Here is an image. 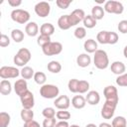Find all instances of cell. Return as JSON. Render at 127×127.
Returning a JSON list of instances; mask_svg holds the SVG:
<instances>
[{
  "label": "cell",
  "mask_w": 127,
  "mask_h": 127,
  "mask_svg": "<svg viewBox=\"0 0 127 127\" xmlns=\"http://www.w3.org/2000/svg\"><path fill=\"white\" fill-rule=\"evenodd\" d=\"M86 102L90 105H96L100 101V95L96 90H90L87 92V95L85 97Z\"/></svg>",
  "instance_id": "cell-16"
},
{
  "label": "cell",
  "mask_w": 127,
  "mask_h": 127,
  "mask_svg": "<svg viewBox=\"0 0 127 127\" xmlns=\"http://www.w3.org/2000/svg\"><path fill=\"white\" fill-rule=\"evenodd\" d=\"M107 37H108V31H100L96 36V40L99 44L106 45L107 44Z\"/></svg>",
  "instance_id": "cell-35"
},
{
  "label": "cell",
  "mask_w": 127,
  "mask_h": 127,
  "mask_svg": "<svg viewBox=\"0 0 127 127\" xmlns=\"http://www.w3.org/2000/svg\"><path fill=\"white\" fill-rule=\"evenodd\" d=\"M25 32L30 37H36L39 33V26L36 22H29L25 27Z\"/></svg>",
  "instance_id": "cell-18"
},
{
  "label": "cell",
  "mask_w": 127,
  "mask_h": 127,
  "mask_svg": "<svg viewBox=\"0 0 127 127\" xmlns=\"http://www.w3.org/2000/svg\"><path fill=\"white\" fill-rule=\"evenodd\" d=\"M42 51L45 56H57L62 53L63 45L60 42H51L45 47H43Z\"/></svg>",
  "instance_id": "cell-6"
},
{
  "label": "cell",
  "mask_w": 127,
  "mask_h": 127,
  "mask_svg": "<svg viewBox=\"0 0 127 127\" xmlns=\"http://www.w3.org/2000/svg\"><path fill=\"white\" fill-rule=\"evenodd\" d=\"M57 118L60 120V121H67L69 118H70V113L67 111V110H59L56 114Z\"/></svg>",
  "instance_id": "cell-34"
},
{
  "label": "cell",
  "mask_w": 127,
  "mask_h": 127,
  "mask_svg": "<svg viewBox=\"0 0 127 127\" xmlns=\"http://www.w3.org/2000/svg\"><path fill=\"white\" fill-rule=\"evenodd\" d=\"M20 70L17 67L14 66H8L4 65L0 68V77L3 79H8V78H16L19 76Z\"/></svg>",
  "instance_id": "cell-7"
},
{
  "label": "cell",
  "mask_w": 127,
  "mask_h": 127,
  "mask_svg": "<svg viewBox=\"0 0 127 127\" xmlns=\"http://www.w3.org/2000/svg\"><path fill=\"white\" fill-rule=\"evenodd\" d=\"M117 29L121 34H127V20H121L118 23Z\"/></svg>",
  "instance_id": "cell-43"
},
{
  "label": "cell",
  "mask_w": 127,
  "mask_h": 127,
  "mask_svg": "<svg viewBox=\"0 0 127 127\" xmlns=\"http://www.w3.org/2000/svg\"><path fill=\"white\" fill-rule=\"evenodd\" d=\"M8 4L11 7L16 8V7H18V6H20L22 4V1L21 0H8Z\"/></svg>",
  "instance_id": "cell-47"
},
{
  "label": "cell",
  "mask_w": 127,
  "mask_h": 127,
  "mask_svg": "<svg viewBox=\"0 0 127 127\" xmlns=\"http://www.w3.org/2000/svg\"><path fill=\"white\" fill-rule=\"evenodd\" d=\"M14 90H15L16 94L19 96H22L25 92H27L29 89H28V83H27L26 79L22 78V79L16 80L14 83Z\"/></svg>",
  "instance_id": "cell-14"
},
{
  "label": "cell",
  "mask_w": 127,
  "mask_h": 127,
  "mask_svg": "<svg viewBox=\"0 0 127 127\" xmlns=\"http://www.w3.org/2000/svg\"><path fill=\"white\" fill-rule=\"evenodd\" d=\"M123 55H124V57L127 59V45L125 46V48H124V50H123Z\"/></svg>",
  "instance_id": "cell-50"
},
{
  "label": "cell",
  "mask_w": 127,
  "mask_h": 127,
  "mask_svg": "<svg viewBox=\"0 0 127 127\" xmlns=\"http://www.w3.org/2000/svg\"><path fill=\"white\" fill-rule=\"evenodd\" d=\"M85 13L82 9H75L73 10L70 14H69V20H70V24L71 26H75L78 23L82 22L84 17H85Z\"/></svg>",
  "instance_id": "cell-13"
},
{
  "label": "cell",
  "mask_w": 127,
  "mask_h": 127,
  "mask_svg": "<svg viewBox=\"0 0 127 127\" xmlns=\"http://www.w3.org/2000/svg\"><path fill=\"white\" fill-rule=\"evenodd\" d=\"M118 35L115 32H109L108 31V37H107V44L109 45H114L118 42Z\"/></svg>",
  "instance_id": "cell-41"
},
{
  "label": "cell",
  "mask_w": 127,
  "mask_h": 127,
  "mask_svg": "<svg viewBox=\"0 0 127 127\" xmlns=\"http://www.w3.org/2000/svg\"><path fill=\"white\" fill-rule=\"evenodd\" d=\"M51 42H52V41H51V37H49V36L40 35V36L37 38V44H38L41 48L45 47L46 45H48V44L51 43Z\"/></svg>",
  "instance_id": "cell-36"
},
{
  "label": "cell",
  "mask_w": 127,
  "mask_h": 127,
  "mask_svg": "<svg viewBox=\"0 0 127 127\" xmlns=\"http://www.w3.org/2000/svg\"><path fill=\"white\" fill-rule=\"evenodd\" d=\"M85 127H97L95 124H93V123H89V124H87Z\"/></svg>",
  "instance_id": "cell-51"
},
{
  "label": "cell",
  "mask_w": 127,
  "mask_h": 127,
  "mask_svg": "<svg viewBox=\"0 0 127 127\" xmlns=\"http://www.w3.org/2000/svg\"><path fill=\"white\" fill-rule=\"evenodd\" d=\"M73 34H74V37L76 39L81 40V39H84L85 38V36H86V30H85L84 27H77L74 30Z\"/></svg>",
  "instance_id": "cell-39"
},
{
  "label": "cell",
  "mask_w": 127,
  "mask_h": 127,
  "mask_svg": "<svg viewBox=\"0 0 127 127\" xmlns=\"http://www.w3.org/2000/svg\"><path fill=\"white\" fill-rule=\"evenodd\" d=\"M116 83L119 86H123V87H127V72L118 75L116 78Z\"/></svg>",
  "instance_id": "cell-40"
},
{
  "label": "cell",
  "mask_w": 127,
  "mask_h": 127,
  "mask_svg": "<svg viewBox=\"0 0 127 127\" xmlns=\"http://www.w3.org/2000/svg\"><path fill=\"white\" fill-rule=\"evenodd\" d=\"M112 127H125L127 126V121L125 119V117L123 116H116L112 122H111Z\"/></svg>",
  "instance_id": "cell-31"
},
{
  "label": "cell",
  "mask_w": 127,
  "mask_h": 127,
  "mask_svg": "<svg viewBox=\"0 0 127 127\" xmlns=\"http://www.w3.org/2000/svg\"><path fill=\"white\" fill-rule=\"evenodd\" d=\"M24 127H41V126L37 121L32 120V121H29V122H25Z\"/></svg>",
  "instance_id": "cell-46"
},
{
  "label": "cell",
  "mask_w": 127,
  "mask_h": 127,
  "mask_svg": "<svg viewBox=\"0 0 127 127\" xmlns=\"http://www.w3.org/2000/svg\"><path fill=\"white\" fill-rule=\"evenodd\" d=\"M69 127H79L78 125H76V124H72V125H70Z\"/></svg>",
  "instance_id": "cell-52"
},
{
  "label": "cell",
  "mask_w": 127,
  "mask_h": 127,
  "mask_svg": "<svg viewBox=\"0 0 127 127\" xmlns=\"http://www.w3.org/2000/svg\"><path fill=\"white\" fill-rule=\"evenodd\" d=\"M125 127H127V126H125Z\"/></svg>",
  "instance_id": "cell-53"
},
{
  "label": "cell",
  "mask_w": 127,
  "mask_h": 127,
  "mask_svg": "<svg viewBox=\"0 0 127 127\" xmlns=\"http://www.w3.org/2000/svg\"><path fill=\"white\" fill-rule=\"evenodd\" d=\"M83 25H84V28H87V29H92L96 26V22L97 20H95L91 15H86L83 19Z\"/></svg>",
  "instance_id": "cell-29"
},
{
  "label": "cell",
  "mask_w": 127,
  "mask_h": 127,
  "mask_svg": "<svg viewBox=\"0 0 127 127\" xmlns=\"http://www.w3.org/2000/svg\"><path fill=\"white\" fill-rule=\"evenodd\" d=\"M34 80H35L36 83L44 85L46 80H47V76H46V74L43 71H37L34 74Z\"/></svg>",
  "instance_id": "cell-33"
},
{
  "label": "cell",
  "mask_w": 127,
  "mask_h": 127,
  "mask_svg": "<svg viewBox=\"0 0 127 127\" xmlns=\"http://www.w3.org/2000/svg\"><path fill=\"white\" fill-rule=\"evenodd\" d=\"M83 48H84L85 52L88 54L95 53L98 50L97 49V42L94 41L93 39H87V40H85V42L83 44Z\"/></svg>",
  "instance_id": "cell-21"
},
{
  "label": "cell",
  "mask_w": 127,
  "mask_h": 127,
  "mask_svg": "<svg viewBox=\"0 0 127 127\" xmlns=\"http://www.w3.org/2000/svg\"><path fill=\"white\" fill-rule=\"evenodd\" d=\"M20 99H21V104H22L23 108H25V109H32L35 105L34 94L30 90H28L22 96H20Z\"/></svg>",
  "instance_id": "cell-11"
},
{
  "label": "cell",
  "mask_w": 127,
  "mask_h": 127,
  "mask_svg": "<svg viewBox=\"0 0 127 127\" xmlns=\"http://www.w3.org/2000/svg\"><path fill=\"white\" fill-rule=\"evenodd\" d=\"M21 118L24 122H29V121H32L34 120V112L32 111V109H25L23 108L21 110Z\"/></svg>",
  "instance_id": "cell-26"
},
{
  "label": "cell",
  "mask_w": 127,
  "mask_h": 127,
  "mask_svg": "<svg viewBox=\"0 0 127 127\" xmlns=\"http://www.w3.org/2000/svg\"><path fill=\"white\" fill-rule=\"evenodd\" d=\"M54 33H55V27L51 23H44L40 27V34L41 35H45V36L51 37Z\"/></svg>",
  "instance_id": "cell-22"
},
{
  "label": "cell",
  "mask_w": 127,
  "mask_h": 127,
  "mask_svg": "<svg viewBox=\"0 0 127 127\" xmlns=\"http://www.w3.org/2000/svg\"><path fill=\"white\" fill-rule=\"evenodd\" d=\"M10 121H11V117L9 113L5 111L0 112V127H8V125L10 124Z\"/></svg>",
  "instance_id": "cell-30"
},
{
  "label": "cell",
  "mask_w": 127,
  "mask_h": 127,
  "mask_svg": "<svg viewBox=\"0 0 127 127\" xmlns=\"http://www.w3.org/2000/svg\"><path fill=\"white\" fill-rule=\"evenodd\" d=\"M89 89V82L87 80H84V79H81L78 81V86H77V93H85L87 92Z\"/></svg>",
  "instance_id": "cell-32"
},
{
  "label": "cell",
  "mask_w": 127,
  "mask_h": 127,
  "mask_svg": "<svg viewBox=\"0 0 127 127\" xmlns=\"http://www.w3.org/2000/svg\"><path fill=\"white\" fill-rule=\"evenodd\" d=\"M56 124V118H45L43 121V127H55Z\"/></svg>",
  "instance_id": "cell-45"
},
{
  "label": "cell",
  "mask_w": 127,
  "mask_h": 127,
  "mask_svg": "<svg viewBox=\"0 0 127 127\" xmlns=\"http://www.w3.org/2000/svg\"><path fill=\"white\" fill-rule=\"evenodd\" d=\"M78 79L76 78H71L69 79L68 83H67V87H68V90L72 93H77V86H78Z\"/></svg>",
  "instance_id": "cell-37"
},
{
  "label": "cell",
  "mask_w": 127,
  "mask_h": 127,
  "mask_svg": "<svg viewBox=\"0 0 127 127\" xmlns=\"http://www.w3.org/2000/svg\"><path fill=\"white\" fill-rule=\"evenodd\" d=\"M12 91V84L8 79H2L0 82V93L3 95H8Z\"/></svg>",
  "instance_id": "cell-23"
},
{
  "label": "cell",
  "mask_w": 127,
  "mask_h": 127,
  "mask_svg": "<svg viewBox=\"0 0 127 127\" xmlns=\"http://www.w3.org/2000/svg\"><path fill=\"white\" fill-rule=\"evenodd\" d=\"M98 127H112V125L109 124V123H107V122H102V123L99 124Z\"/></svg>",
  "instance_id": "cell-49"
},
{
  "label": "cell",
  "mask_w": 127,
  "mask_h": 127,
  "mask_svg": "<svg viewBox=\"0 0 127 127\" xmlns=\"http://www.w3.org/2000/svg\"><path fill=\"white\" fill-rule=\"evenodd\" d=\"M124 7L123 4L119 1H115V0H109L106 1L104 4V11L110 14H117L120 15L123 13Z\"/></svg>",
  "instance_id": "cell-4"
},
{
  "label": "cell",
  "mask_w": 127,
  "mask_h": 127,
  "mask_svg": "<svg viewBox=\"0 0 127 127\" xmlns=\"http://www.w3.org/2000/svg\"><path fill=\"white\" fill-rule=\"evenodd\" d=\"M54 105L59 110H66L70 105L69 97L67 95H60L55 99Z\"/></svg>",
  "instance_id": "cell-12"
},
{
  "label": "cell",
  "mask_w": 127,
  "mask_h": 127,
  "mask_svg": "<svg viewBox=\"0 0 127 127\" xmlns=\"http://www.w3.org/2000/svg\"><path fill=\"white\" fill-rule=\"evenodd\" d=\"M9 45H10L9 37L5 34H1V36H0V47L5 48V47H8Z\"/></svg>",
  "instance_id": "cell-44"
},
{
  "label": "cell",
  "mask_w": 127,
  "mask_h": 127,
  "mask_svg": "<svg viewBox=\"0 0 127 127\" xmlns=\"http://www.w3.org/2000/svg\"><path fill=\"white\" fill-rule=\"evenodd\" d=\"M104 8H102L100 5H95L91 9V16L95 20H101L104 17Z\"/></svg>",
  "instance_id": "cell-24"
},
{
  "label": "cell",
  "mask_w": 127,
  "mask_h": 127,
  "mask_svg": "<svg viewBox=\"0 0 127 127\" xmlns=\"http://www.w3.org/2000/svg\"><path fill=\"white\" fill-rule=\"evenodd\" d=\"M60 93V89L57 85L54 84H44L40 88V94L46 99L57 98Z\"/></svg>",
  "instance_id": "cell-3"
},
{
  "label": "cell",
  "mask_w": 127,
  "mask_h": 127,
  "mask_svg": "<svg viewBox=\"0 0 127 127\" xmlns=\"http://www.w3.org/2000/svg\"><path fill=\"white\" fill-rule=\"evenodd\" d=\"M110 69H111V71H112L114 74H117V75H121V74L125 73V70H126V66H125V64H124L122 62L116 61V62H113V63L111 64Z\"/></svg>",
  "instance_id": "cell-15"
},
{
  "label": "cell",
  "mask_w": 127,
  "mask_h": 127,
  "mask_svg": "<svg viewBox=\"0 0 127 127\" xmlns=\"http://www.w3.org/2000/svg\"><path fill=\"white\" fill-rule=\"evenodd\" d=\"M71 2H72V0H57L56 4L61 9H67L68 6L71 4Z\"/></svg>",
  "instance_id": "cell-42"
},
{
  "label": "cell",
  "mask_w": 127,
  "mask_h": 127,
  "mask_svg": "<svg viewBox=\"0 0 127 127\" xmlns=\"http://www.w3.org/2000/svg\"><path fill=\"white\" fill-rule=\"evenodd\" d=\"M35 12L36 14L39 16V17H42V18H45L47 16H49L50 12H51V6L48 2L46 1H41V2H38L36 5H35Z\"/></svg>",
  "instance_id": "cell-10"
},
{
  "label": "cell",
  "mask_w": 127,
  "mask_h": 127,
  "mask_svg": "<svg viewBox=\"0 0 127 127\" xmlns=\"http://www.w3.org/2000/svg\"><path fill=\"white\" fill-rule=\"evenodd\" d=\"M117 104L118 103L105 100V102H104V104H103V106L101 108V116L104 119H111L113 117V115H114V112H115Z\"/></svg>",
  "instance_id": "cell-8"
},
{
  "label": "cell",
  "mask_w": 127,
  "mask_h": 127,
  "mask_svg": "<svg viewBox=\"0 0 127 127\" xmlns=\"http://www.w3.org/2000/svg\"><path fill=\"white\" fill-rule=\"evenodd\" d=\"M103 94H104L105 100L118 103V101H119L118 91H117V88L115 86H113V85H107L106 87H104Z\"/></svg>",
  "instance_id": "cell-9"
},
{
  "label": "cell",
  "mask_w": 127,
  "mask_h": 127,
  "mask_svg": "<svg viewBox=\"0 0 127 127\" xmlns=\"http://www.w3.org/2000/svg\"><path fill=\"white\" fill-rule=\"evenodd\" d=\"M47 67H48V70L51 71L52 73H59L62 70V64L57 61H51L48 64Z\"/></svg>",
  "instance_id": "cell-25"
},
{
  "label": "cell",
  "mask_w": 127,
  "mask_h": 127,
  "mask_svg": "<svg viewBox=\"0 0 127 127\" xmlns=\"http://www.w3.org/2000/svg\"><path fill=\"white\" fill-rule=\"evenodd\" d=\"M11 38L15 43H21L24 40V33L20 29H13L11 32Z\"/></svg>",
  "instance_id": "cell-27"
},
{
  "label": "cell",
  "mask_w": 127,
  "mask_h": 127,
  "mask_svg": "<svg viewBox=\"0 0 127 127\" xmlns=\"http://www.w3.org/2000/svg\"><path fill=\"white\" fill-rule=\"evenodd\" d=\"M20 73H21V75H22V77H23L24 79H30V78L34 77V74H35L34 69H33L31 66H28V65L24 66V67L20 70Z\"/></svg>",
  "instance_id": "cell-28"
},
{
  "label": "cell",
  "mask_w": 127,
  "mask_h": 127,
  "mask_svg": "<svg viewBox=\"0 0 127 127\" xmlns=\"http://www.w3.org/2000/svg\"><path fill=\"white\" fill-rule=\"evenodd\" d=\"M86 104V99L82 95H74L71 99V105L75 109H82Z\"/></svg>",
  "instance_id": "cell-19"
},
{
  "label": "cell",
  "mask_w": 127,
  "mask_h": 127,
  "mask_svg": "<svg viewBox=\"0 0 127 127\" xmlns=\"http://www.w3.org/2000/svg\"><path fill=\"white\" fill-rule=\"evenodd\" d=\"M58 26L61 30H68L71 26L70 20H69V15H63L59 18L58 20Z\"/></svg>",
  "instance_id": "cell-20"
},
{
  "label": "cell",
  "mask_w": 127,
  "mask_h": 127,
  "mask_svg": "<svg viewBox=\"0 0 127 127\" xmlns=\"http://www.w3.org/2000/svg\"><path fill=\"white\" fill-rule=\"evenodd\" d=\"M11 19L18 24H26L30 20V13L23 9H14L11 12Z\"/></svg>",
  "instance_id": "cell-5"
},
{
  "label": "cell",
  "mask_w": 127,
  "mask_h": 127,
  "mask_svg": "<svg viewBox=\"0 0 127 127\" xmlns=\"http://www.w3.org/2000/svg\"><path fill=\"white\" fill-rule=\"evenodd\" d=\"M32 58V55H31V52L26 49V48H21L17 54L14 56V64L18 66H26V64H28L30 62Z\"/></svg>",
  "instance_id": "cell-2"
},
{
  "label": "cell",
  "mask_w": 127,
  "mask_h": 127,
  "mask_svg": "<svg viewBox=\"0 0 127 127\" xmlns=\"http://www.w3.org/2000/svg\"><path fill=\"white\" fill-rule=\"evenodd\" d=\"M42 114L45 118H55L57 112H56L55 108H53V107H46L43 109Z\"/></svg>",
  "instance_id": "cell-38"
},
{
  "label": "cell",
  "mask_w": 127,
  "mask_h": 127,
  "mask_svg": "<svg viewBox=\"0 0 127 127\" xmlns=\"http://www.w3.org/2000/svg\"><path fill=\"white\" fill-rule=\"evenodd\" d=\"M91 63L90 56L88 54H80L76 58V64L80 67H87Z\"/></svg>",
  "instance_id": "cell-17"
},
{
  "label": "cell",
  "mask_w": 127,
  "mask_h": 127,
  "mask_svg": "<svg viewBox=\"0 0 127 127\" xmlns=\"http://www.w3.org/2000/svg\"><path fill=\"white\" fill-rule=\"evenodd\" d=\"M93 64L98 69H105L109 65V59L107 53L103 50H97L94 53Z\"/></svg>",
  "instance_id": "cell-1"
},
{
  "label": "cell",
  "mask_w": 127,
  "mask_h": 127,
  "mask_svg": "<svg viewBox=\"0 0 127 127\" xmlns=\"http://www.w3.org/2000/svg\"><path fill=\"white\" fill-rule=\"evenodd\" d=\"M55 127H69V124L67 121H59L57 122Z\"/></svg>",
  "instance_id": "cell-48"
}]
</instances>
